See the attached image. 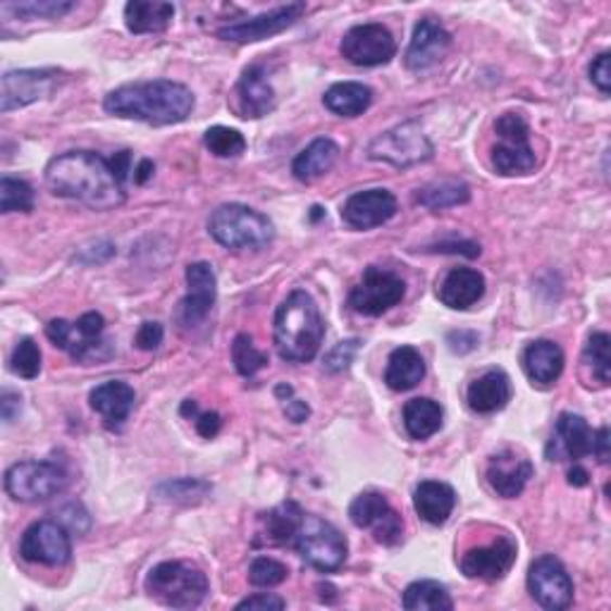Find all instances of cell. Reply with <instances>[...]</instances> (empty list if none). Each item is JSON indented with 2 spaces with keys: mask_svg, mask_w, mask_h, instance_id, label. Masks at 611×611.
Listing matches in <instances>:
<instances>
[{
  "mask_svg": "<svg viewBox=\"0 0 611 611\" xmlns=\"http://www.w3.org/2000/svg\"><path fill=\"white\" fill-rule=\"evenodd\" d=\"M187 287L189 292L179 304L177 318L184 328H196L208 318L215 296H218V280H215L211 263H191L187 268Z\"/></svg>",
  "mask_w": 611,
  "mask_h": 611,
  "instance_id": "e0dca14e",
  "label": "cell"
},
{
  "mask_svg": "<svg viewBox=\"0 0 611 611\" xmlns=\"http://www.w3.org/2000/svg\"><path fill=\"white\" fill-rule=\"evenodd\" d=\"M292 545L308 567H314L322 573L338 571L346 559L344 535L334 529L332 523L314 517V513H304Z\"/></svg>",
  "mask_w": 611,
  "mask_h": 611,
  "instance_id": "8992f818",
  "label": "cell"
},
{
  "mask_svg": "<svg viewBox=\"0 0 611 611\" xmlns=\"http://www.w3.org/2000/svg\"><path fill=\"white\" fill-rule=\"evenodd\" d=\"M46 334L58 349L67 352L75 361L89 364V361H101V358H107V354H101V349H107V342H103L101 338H87L79 330L77 322H67V320H51L46 326Z\"/></svg>",
  "mask_w": 611,
  "mask_h": 611,
  "instance_id": "d4e9b609",
  "label": "cell"
},
{
  "mask_svg": "<svg viewBox=\"0 0 611 611\" xmlns=\"http://www.w3.org/2000/svg\"><path fill=\"white\" fill-rule=\"evenodd\" d=\"M399 206L392 191L387 189H366L356 191L354 196L344 201L342 220L354 230H373L390 222L397 215Z\"/></svg>",
  "mask_w": 611,
  "mask_h": 611,
  "instance_id": "d6986e66",
  "label": "cell"
},
{
  "mask_svg": "<svg viewBox=\"0 0 611 611\" xmlns=\"http://www.w3.org/2000/svg\"><path fill=\"white\" fill-rule=\"evenodd\" d=\"M287 602L278 595H268V593H260V595H251L246 600H242L237 604V609H284Z\"/></svg>",
  "mask_w": 611,
  "mask_h": 611,
  "instance_id": "816d5d0a",
  "label": "cell"
},
{
  "mask_svg": "<svg viewBox=\"0 0 611 611\" xmlns=\"http://www.w3.org/2000/svg\"><path fill=\"white\" fill-rule=\"evenodd\" d=\"M237 111L242 117L258 119L275 107V91L260 65H251L237 81Z\"/></svg>",
  "mask_w": 611,
  "mask_h": 611,
  "instance_id": "cb8c5ba5",
  "label": "cell"
},
{
  "mask_svg": "<svg viewBox=\"0 0 611 611\" xmlns=\"http://www.w3.org/2000/svg\"><path fill=\"white\" fill-rule=\"evenodd\" d=\"M531 478H533V463L513 449L495 454L487 463V483L499 497L505 499L519 497L525 485H529Z\"/></svg>",
  "mask_w": 611,
  "mask_h": 611,
  "instance_id": "44dd1931",
  "label": "cell"
},
{
  "mask_svg": "<svg viewBox=\"0 0 611 611\" xmlns=\"http://www.w3.org/2000/svg\"><path fill=\"white\" fill-rule=\"evenodd\" d=\"M590 79L597 89H600L604 96H609L611 91V67H609V53L597 55L595 63L590 65Z\"/></svg>",
  "mask_w": 611,
  "mask_h": 611,
  "instance_id": "c3c4849f",
  "label": "cell"
},
{
  "mask_svg": "<svg viewBox=\"0 0 611 611\" xmlns=\"http://www.w3.org/2000/svg\"><path fill=\"white\" fill-rule=\"evenodd\" d=\"M208 230L215 242L230 251H260L275 239V225L266 215L242 203H225L215 208Z\"/></svg>",
  "mask_w": 611,
  "mask_h": 611,
  "instance_id": "277c9868",
  "label": "cell"
},
{
  "mask_svg": "<svg viewBox=\"0 0 611 611\" xmlns=\"http://www.w3.org/2000/svg\"><path fill=\"white\" fill-rule=\"evenodd\" d=\"M304 519L302 507L296 501H284L272 511L263 513L258 529V545H292L298 523Z\"/></svg>",
  "mask_w": 611,
  "mask_h": 611,
  "instance_id": "f546056e",
  "label": "cell"
},
{
  "mask_svg": "<svg viewBox=\"0 0 611 611\" xmlns=\"http://www.w3.org/2000/svg\"><path fill=\"white\" fill-rule=\"evenodd\" d=\"M58 87V72L53 69H15L5 72L0 81V111L10 113L17 107L43 101Z\"/></svg>",
  "mask_w": 611,
  "mask_h": 611,
  "instance_id": "9a60e30c",
  "label": "cell"
},
{
  "mask_svg": "<svg viewBox=\"0 0 611 611\" xmlns=\"http://www.w3.org/2000/svg\"><path fill=\"white\" fill-rule=\"evenodd\" d=\"M220 428H222V421H220V416L215 413V411L199 413V416H196V433H199L201 437L213 440L215 435L220 433Z\"/></svg>",
  "mask_w": 611,
  "mask_h": 611,
  "instance_id": "f5cc1de1",
  "label": "cell"
},
{
  "mask_svg": "<svg viewBox=\"0 0 611 611\" xmlns=\"http://www.w3.org/2000/svg\"><path fill=\"white\" fill-rule=\"evenodd\" d=\"M368 158L390 163L394 167H411L433 158V143L425 137L423 127L416 119H409V123L392 127L385 135L370 141Z\"/></svg>",
  "mask_w": 611,
  "mask_h": 611,
  "instance_id": "ba28073f",
  "label": "cell"
},
{
  "mask_svg": "<svg viewBox=\"0 0 611 611\" xmlns=\"http://www.w3.org/2000/svg\"><path fill=\"white\" fill-rule=\"evenodd\" d=\"M290 576V569H287L282 561L270 559V557H258L251 561L249 569V581L258 585V588H275Z\"/></svg>",
  "mask_w": 611,
  "mask_h": 611,
  "instance_id": "f6af8a7d",
  "label": "cell"
},
{
  "mask_svg": "<svg viewBox=\"0 0 611 611\" xmlns=\"http://www.w3.org/2000/svg\"><path fill=\"white\" fill-rule=\"evenodd\" d=\"M75 3H63V0H41V3H3L0 15L5 20L15 15V20H58L67 15Z\"/></svg>",
  "mask_w": 611,
  "mask_h": 611,
  "instance_id": "ab89813d",
  "label": "cell"
},
{
  "mask_svg": "<svg viewBox=\"0 0 611 611\" xmlns=\"http://www.w3.org/2000/svg\"><path fill=\"white\" fill-rule=\"evenodd\" d=\"M588 478H590V475H588V471L581 469L578 463L573 466V469L569 471V483H571L573 487H585V485H588Z\"/></svg>",
  "mask_w": 611,
  "mask_h": 611,
  "instance_id": "91938a15",
  "label": "cell"
},
{
  "mask_svg": "<svg viewBox=\"0 0 611 611\" xmlns=\"http://www.w3.org/2000/svg\"><path fill=\"white\" fill-rule=\"evenodd\" d=\"M211 483L201 481V478H177V481H165L155 485L153 495L163 501H173V505H199V501L211 495Z\"/></svg>",
  "mask_w": 611,
  "mask_h": 611,
  "instance_id": "74e56055",
  "label": "cell"
},
{
  "mask_svg": "<svg viewBox=\"0 0 611 611\" xmlns=\"http://www.w3.org/2000/svg\"><path fill=\"white\" fill-rule=\"evenodd\" d=\"M175 5L161 0H131L125 5V24L131 34H158L173 24Z\"/></svg>",
  "mask_w": 611,
  "mask_h": 611,
  "instance_id": "1f68e13d",
  "label": "cell"
},
{
  "mask_svg": "<svg viewBox=\"0 0 611 611\" xmlns=\"http://www.w3.org/2000/svg\"><path fill=\"white\" fill-rule=\"evenodd\" d=\"M89 402H91V409L96 413H101L107 430H119L125 425L131 409H135L137 392L123 380H111V382H103V385L96 387L91 392Z\"/></svg>",
  "mask_w": 611,
  "mask_h": 611,
  "instance_id": "603a6c76",
  "label": "cell"
},
{
  "mask_svg": "<svg viewBox=\"0 0 611 611\" xmlns=\"http://www.w3.org/2000/svg\"><path fill=\"white\" fill-rule=\"evenodd\" d=\"M105 113L147 125H177L194 111V93L173 79L125 84L105 96Z\"/></svg>",
  "mask_w": 611,
  "mask_h": 611,
  "instance_id": "7a4b0ae2",
  "label": "cell"
},
{
  "mask_svg": "<svg viewBox=\"0 0 611 611\" xmlns=\"http://www.w3.org/2000/svg\"><path fill=\"white\" fill-rule=\"evenodd\" d=\"M485 294V278L473 268H454L447 272V278L440 282L437 296L440 302L454 308L466 310L481 302Z\"/></svg>",
  "mask_w": 611,
  "mask_h": 611,
  "instance_id": "484cf974",
  "label": "cell"
},
{
  "mask_svg": "<svg viewBox=\"0 0 611 611\" xmlns=\"http://www.w3.org/2000/svg\"><path fill=\"white\" fill-rule=\"evenodd\" d=\"M342 55L358 67H378L387 65L397 53V41L387 27L382 24H358L344 34Z\"/></svg>",
  "mask_w": 611,
  "mask_h": 611,
  "instance_id": "7c38bea8",
  "label": "cell"
},
{
  "mask_svg": "<svg viewBox=\"0 0 611 611\" xmlns=\"http://www.w3.org/2000/svg\"><path fill=\"white\" fill-rule=\"evenodd\" d=\"M20 555L24 561L43 567H65L72 557L69 533L58 521H39L22 535Z\"/></svg>",
  "mask_w": 611,
  "mask_h": 611,
  "instance_id": "4fadbf2b",
  "label": "cell"
},
{
  "mask_svg": "<svg viewBox=\"0 0 611 611\" xmlns=\"http://www.w3.org/2000/svg\"><path fill=\"white\" fill-rule=\"evenodd\" d=\"M79 519H89V513L84 511L81 505H75V501H72V505H67L65 509H60V521L58 523H63L67 531L81 535V533H87V529L79 525Z\"/></svg>",
  "mask_w": 611,
  "mask_h": 611,
  "instance_id": "681fc988",
  "label": "cell"
},
{
  "mask_svg": "<svg viewBox=\"0 0 611 611\" xmlns=\"http://www.w3.org/2000/svg\"><path fill=\"white\" fill-rule=\"evenodd\" d=\"M529 590L537 604L552 611L569 609L573 602V581L564 564L552 555L533 561L529 571Z\"/></svg>",
  "mask_w": 611,
  "mask_h": 611,
  "instance_id": "5bb4252c",
  "label": "cell"
},
{
  "mask_svg": "<svg viewBox=\"0 0 611 611\" xmlns=\"http://www.w3.org/2000/svg\"><path fill=\"white\" fill-rule=\"evenodd\" d=\"M497 147L493 149V165L499 175L517 177L531 175L537 165L535 151L531 149V127L519 113H505L497 123Z\"/></svg>",
  "mask_w": 611,
  "mask_h": 611,
  "instance_id": "52a82bcc",
  "label": "cell"
},
{
  "mask_svg": "<svg viewBox=\"0 0 611 611\" xmlns=\"http://www.w3.org/2000/svg\"><path fill=\"white\" fill-rule=\"evenodd\" d=\"M203 141H206L211 153L218 155V158H237V155H242L246 151L244 135L232 127H222V125L211 127Z\"/></svg>",
  "mask_w": 611,
  "mask_h": 611,
  "instance_id": "b9f144b4",
  "label": "cell"
},
{
  "mask_svg": "<svg viewBox=\"0 0 611 611\" xmlns=\"http://www.w3.org/2000/svg\"><path fill=\"white\" fill-rule=\"evenodd\" d=\"M583 364L593 370V378L600 382L602 387L609 385L611 380V338L607 332L590 334L588 344L583 352Z\"/></svg>",
  "mask_w": 611,
  "mask_h": 611,
  "instance_id": "f35d334b",
  "label": "cell"
},
{
  "mask_svg": "<svg viewBox=\"0 0 611 611\" xmlns=\"http://www.w3.org/2000/svg\"><path fill=\"white\" fill-rule=\"evenodd\" d=\"M322 101H326V107L334 115L358 117L370 107L373 91H370L361 81H342V84H334V87H330L326 91V96H322Z\"/></svg>",
  "mask_w": 611,
  "mask_h": 611,
  "instance_id": "836d02e7",
  "label": "cell"
},
{
  "mask_svg": "<svg viewBox=\"0 0 611 611\" xmlns=\"http://www.w3.org/2000/svg\"><path fill=\"white\" fill-rule=\"evenodd\" d=\"M358 346H361V342L358 340H346V342H340L334 349L326 356V370L328 373H342V370H346L352 366L354 361V356L358 354Z\"/></svg>",
  "mask_w": 611,
  "mask_h": 611,
  "instance_id": "bcb514c9",
  "label": "cell"
},
{
  "mask_svg": "<svg viewBox=\"0 0 611 611\" xmlns=\"http://www.w3.org/2000/svg\"><path fill=\"white\" fill-rule=\"evenodd\" d=\"M322 334H326V326H322L314 296L304 290L287 296L275 314V346L284 361H314L322 344Z\"/></svg>",
  "mask_w": 611,
  "mask_h": 611,
  "instance_id": "3957f363",
  "label": "cell"
},
{
  "mask_svg": "<svg viewBox=\"0 0 611 611\" xmlns=\"http://www.w3.org/2000/svg\"><path fill=\"white\" fill-rule=\"evenodd\" d=\"M151 175H153V163H151V161H141L139 170H137V175H135L137 182H139V184H143Z\"/></svg>",
  "mask_w": 611,
  "mask_h": 611,
  "instance_id": "94428289",
  "label": "cell"
},
{
  "mask_svg": "<svg viewBox=\"0 0 611 611\" xmlns=\"http://www.w3.org/2000/svg\"><path fill=\"white\" fill-rule=\"evenodd\" d=\"M523 368L533 385H552L564 373V352L549 340H537L523 352Z\"/></svg>",
  "mask_w": 611,
  "mask_h": 611,
  "instance_id": "4316f807",
  "label": "cell"
},
{
  "mask_svg": "<svg viewBox=\"0 0 611 611\" xmlns=\"http://www.w3.org/2000/svg\"><path fill=\"white\" fill-rule=\"evenodd\" d=\"M478 334L469 330H454L447 334V344L454 354H469L478 346Z\"/></svg>",
  "mask_w": 611,
  "mask_h": 611,
  "instance_id": "f907efd6",
  "label": "cell"
},
{
  "mask_svg": "<svg viewBox=\"0 0 611 611\" xmlns=\"http://www.w3.org/2000/svg\"><path fill=\"white\" fill-rule=\"evenodd\" d=\"M435 251H442V254H461V256H469V258H475V256H481V246H478L475 242H451V244H437Z\"/></svg>",
  "mask_w": 611,
  "mask_h": 611,
  "instance_id": "9f6ffc18",
  "label": "cell"
},
{
  "mask_svg": "<svg viewBox=\"0 0 611 611\" xmlns=\"http://www.w3.org/2000/svg\"><path fill=\"white\" fill-rule=\"evenodd\" d=\"M609 428H600L597 433H593V451L597 459H600V463H607L609 461Z\"/></svg>",
  "mask_w": 611,
  "mask_h": 611,
  "instance_id": "680465c9",
  "label": "cell"
},
{
  "mask_svg": "<svg viewBox=\"0 0 611 611\" xmlns=\"http://www.w3.org/2000/svg\"><path fill=\"white\" fill-rule=\"evenodd\" d=\"M0 211L3 213H29L34 211V189L24 179H0Z\"/></svg>",
  "mask_w": 611,
  "mask_h": 611,
  "instance_id": "60d3db41",
  "label": "cell"
},
{
  "mask_svg": "<svg viewBox=\"0 0 611 611\" xmlns=\"http://www.w3.org/2000/svg\"><path fill=\"white\" fill-rule=\"evenodd\" d=\"M69 478L55 461H22L5 473V493L17 501H43L65 493Z\"/></svg>",
  "mask_w": 611,
  "mask_h": 611,
  "instance_id": "9c48e42d",
  "label": "cell"
},
{
  "mask_svg": "<svg viewBox=\"0 0 611 611\" xmlns=\"http://www.w3.org/2000/svg\"><path fill=\"white\" fill-rule=\"evenodd\" d=\"M513 561H517V543L509 535H499L495 543L471 547L469 552L461 555L459 567L466 578L495 583L507 576Z\"/></svg>",
  "mask_w": 611,
  "mask_h": 611,
  "instance_id": "2e32d148",
  "label": "cell"
},
{
  "mask_svg": "<svg viewBox=\"0 0 611 611\" xmlns=\"http://www.w3.org/2000/svg\"><path fill=\"white\" fill-rule=\"evenodd\" d=\"M349 519L361 531H370L375 543L394 547L404 537V521L380 493H361L349 507Z\"/></svg>",
  "mask_w": 611,
  "mask_h": 611,
  "instance_id": "8fae6325",
  "label": "cell"
},
{
  "mask_svg": "<svg viewBox=\"0 0 611 611\" xmlns=\"http://www.w3.org/2000/svg\"><path fill=\"white\" fill-rule=\"evenodd\" d=\"M469 199H471L469 184L461 182V179H454V177L435 179V182H430L418 191V196H416V201L430 211H445V208L461 206V203H469Z\"/></svg>",
  "mask_w": 611,
  "mask_h": 611,
  "instance_id": "d590c367",
  "label": "cell"
},
{
  "mask_svg": "<svg viewBox=\"0 0 611 611\" xmlns=\"http://www.w3.org/2000/svg\"><path fill=\"white\" fill-rule=\"evenodd\" d=\"M340 158V147L332 139H316L296 155L292 163V173L298 182H316L322 175H328Z\"/></svg>",
  "mask_w": 611,
  "mask_h": 611,
  "instance_id": "4dcf8cb0",
  "label": "cell"
},
{
  "mask_svg": "<svg viewBox=\"0 0 611 611\" xmlns=\"http://www.w3.org/2000/svg\"><path fill=\"white\" fill-rule=\"evenodd\" d=\"M404 609L409 611H451L454 602L445 585L435 581L411 583L404 593Z\"/></svg>",
  "mask_w": 611,
  "mask_h": 611,
  "instance_id": "8d00e7d4",
  "label": "cell"
},
{
  "mask_svg": "<svg viewBox=\"0 0 611 611\" xmlns=\"http://www.w3.org/2000/svg\"><path fill=\"white\" fill-rule=\"evenodd\" d=\"M406 294V284L397 272L370 266L366 268L361 282L349 294V306L361 316H382L392 306H397Z\"/></svg>",
  "mask_w": 611,
  "mask_h": 611,
  "instance_id": "30bf717a",
  "label": "cell"
},
{
  "mask_svg": "<svg viewBox=\"0 0 611 611\" xmlns=\"http://www.w3.org/2000/svg\"><path fill=\"white\" fill-rule=\"evenodd\" d=\"M306 12V3H290L282 5L272 12H266V15L251 17L244 22H232L225 24L222 29H218V39L222 41H234V43H254V41H263L268 36H275L284 31L287 27L302 17Z\"/></svg>",
  "mask_w": 611,
  "mask_h": 611,
  "instance_id": "ac0fdd59",
  "label": "cell"
},
{
  "mask_svg": "<svg viewBox=\"0 0 611 611\" xmlns=\"http://www.w3.org/2000/svg\"><path fill=\"white\" fill-rule=\"evenodd\" d=\"M10 368L12 373L24 378V380H34L36 375L41 373V349L31 338H24L17 342L15 352H12L10 358Z\"/></svg>",
  "mask_w": 611,
  "mask_h": 611,
  "instance_id": "ee69618b",
  "label": "cell"
},
{
  "mask_svg": "<svg viewBox=\"0 0 611 611\" xmlns=\"http://www.w3.org/2000/svg\"><path fill=\"white\" fill-rule=\"evenodd\" d=\"M466 399L475 413H495L505 409L511 399V382L501 370H487L485 375L471 382Z\"/></svg>",
  "mask_w": 611,
  "mask_h": 611,
  "instance_id": "f1b7e54d",
  "label": "cell"
},
{
  "mask_svg": "<svg viewBox=\"0 0 611 611\" xmlns=\"http://www.w3.org/2000/svg\"><path fill=\"white\" fill-rule=\"evenodd\" d=\"M451 46V34L435 20H421L413 29V39L406 51V67L421 72L437 65Z\"/></svg>",
  "mask_w": 611,
  "mask_h": 611,
  "instance_id": "7402d4cb",
  "label": "cell"
},
{
  "mask_svg": "<svg viewBox=\"0 0 611 611\" xmlns=\"http://www.w3.org/2000/svg\"><path fill=\"white\" fill-rule=\"evenodd\" d=\"M77 326L79 330L87 334V338H96L99 340L101 334H103V328H105V320L101 314H84L79 320H77Z\"/></svg>",
  "mask_w": 611,
  "mask_h": 611,
  "instance_id": "11a10c76",
  "label": "cell"
},
{
  "mask_svg": "<svg viewBox=\"0 0 611 611\" xmlns=\"http://www.w3.org/2000/svg\"><path fill=\"white\" fill-rule=\"evenodd\" d=\"M232 361L239 375L251 378L268 366V356L256 349L249 334H237L232 344Z\"/></svg>",
  "mask_w": 611,
  "mask_h": 611,
  "instance_id": "7bdbcfd3",
  "label": "cell"
},
{
  "mask_svg": "<svg viewBox=\"0 0 611 611\" xmlns=\"http://www.w3.org/2000/svg\"><path fill=\"white\" fill-rule=\"evenodd\" d=\"M282 404H284V413H287V418H290V421H294V423H304L306 418L310 416L308 404H306V402H302V399H292V397H287Z\"/></svg>",
  "mask_w": 611,
  "mask_h": 611,
  "instance_id": "6f0895ef",
  "label": "cell"
},
{
  "mask_svg": "<svg viewBox=\"0 0 611 611\" xmlns=\"http://www.w3.org/2000/svg\"><path fill=\"white\" fill-rule=\"evenodd\" d=\"M425 378V361L413 346H399L390 354L385 382L394 392H409Z\"/></svg>",
  "mask_w": 611,
  "mask_h": 611,
  "instance_id": "d6a6232c",
  "label": "cell"
},
{
  "mask_svg": "<svg viewBox=\"0 0 611 611\" xmlns=\"http://www.w3.org/2000/svg\"><path fill=\"white\" fill-rule=\"evenodd\" d=\"M46 184L55 196L79 201L93 211H111L125 201L123 179L111 161L91 151H69L46 167Z\"/></svg>",
  "mask_w": 611,
  "mask_h": 611,
  "instance_id": "6da1fadb",
  "label": "cell"
},
{
  "mask_svg": "<svg viewBox=\"0 0 611 611\" xmlns=\"http://www.w3.org/2000/svg\"><path fill=\"white\" fill-rule=\"evenodd\" d=\"M442 418H445L442 406L428 397L411 399L404 406V428L413 440L433 437L442 428Z\"/></svg>",
  "mask_w": 611,
  "mask_h": 611,
  "instance_id": "e575fe53",
  "label": "cell"
},
{
  "mask_svg": "<svg viewBox=\"0 0 611 611\" xmlns=\"http://www.w3.org/2000/svg\"><path fill=\"white\" fill-rule=\"evenodd\" d=\"M20 411H22V397L15 392L5 390L3 397H0V413H3V421L12 423L20 416Z\"/></svg>",
  "mask_w": 611,
  "mask_h": 611,
  "instance_id": "db71d44e",
  "label": "cell"
},
{
  "mask_svg": "<svg viewBox=\"0 0 611 611\" xmlns=\"http://www.w3.org/2000/svg\"><path fill=\"white\" fill-rule=\"evenodd\" d=\"M147 593L173 609H194L208 595V578L189 561H163L147 576Z\"/></svg>",
  "mask_w": 611,
  "mask_h": 611,
  "instance_id": "5b68a950",
  "label": "cell"
},
{
  "mask_svg": "<svg viewBox=\"0 0 611 611\" xmlns=\"http://www.w3.org/2000/svg\"><path fill=\"white\" fill-rule=\"evenodd\" d=\"M413 507L418 517L430 525H442L449 521L454 507H457V493L447 483L425 481L416 487Z\"/></svg>",
  "mask_w": 611,
  "mask_h": 611,
  "instance_id": "83f0119b",
  "label": "cell"
},
{
  "mask_svg": "<svg viewBox=\"0 0 611 611\" xmlns=\"http://www.w3.org/2000/svg\"><path fill=\"white\" fill-rule=\"evenodd\" d=\"M593 451V428L583 416L576 413H561L555 435L547 445L549 461H564L571 459L573 463L588 457Z\"/></svg>",
  "mask_w": 611,
  "mask_h": 611,
  "instance_id": "ffe728a7",
  "label": "cell"
},
{
  "mask_svg": "<svg viewBox=\"0 0 611 611\" xmlns=\"http://www.w3.org/2000/svg\"><path fill=\"white\" fill-rule=\"evenodd\" d=\"M163 334L165 332H163L161 322H143V326L137 332V338H135V344L143 352H153L163 344Z\"/></svg>",
  "mask_w": 611,
  "mask_h": 611,
  "instance_id": "7dc6e473",
  "label": "cell"
}]
</instances>
